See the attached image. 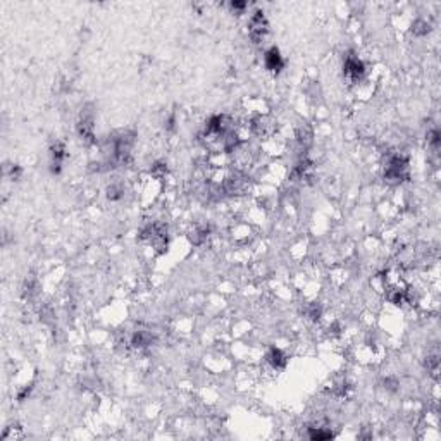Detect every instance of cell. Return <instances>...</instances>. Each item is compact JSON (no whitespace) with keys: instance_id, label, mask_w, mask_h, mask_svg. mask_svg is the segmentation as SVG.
<instances>
[{"instance_id":"cell-1","label":"cell","mask_w":441,"mask_h":441,"mask_svg":"<svg viewBox=\"0 0 441 441\" xmlns=\"http://www.w3.org/2000/svg\"><path fill=\"white\" fill-rule=\"evenodd\" d=\"M205 143L216 152H233L240 143L234 122L227 115H212L205 126Z\"/></svg>"},{"instance_id":"cell-2","label":"cell","mask_w":441,"mask_h":441,"mask_svg":"<svg viewBox=\"0 0 441 441\" xmlns=\"http://www.w3.org/2000/svg\"><path fill=\"white\" fill-rule=\"evenodd\" d=\"M135 145V135L122 131L110 140V159L114 164H126L131 159V150Z\"/></svg>"},{"instance_id":"cell-3","label":"cell","mask_w":441,"mask_h":441,"mask_svg":"<svg viewBox=\"0 0 441 441\" xmlns=\"http://www.w3.org/2000/svg\"><path fill=\"white\" fill-rule=\"evenodd\" d=\"M385 178L389 183H402L408 178V161L402 154H391L386 159Z\"/></svg>"},{"instance_id":"cell-4","label":"cell","mask_w":441,"mask_h":441,"mask_svg":"<svg viewBox=\"0 0 441 441\" xmlns=\"http://www.w3.org/2000/svg\"><path fill=\"white\" fill-rule=\"evenodd\" d=\"M267 31H269V23H267L266 16L262 10H255V14L248 21V35L255 43H259L266 38Z\"/></svg>"},{"instance_id":"cell-5","label":"cell","mask_w":441,"mask_h":441,"mask_svg":"<svg viewBox=\"0 0 441 441\" xmlns=\"http://www.w3.org/2000/svg\"><path fill=\"white\" fill-rule=\"evenodd\" d=\"M343 73H345L346 79H348L350 83H357L366 74V66H364V62L357 55L348 54L345 59V64H343Z\"/></svg>"},{"instance_id":"cell-6","label":"cell","mask_w":441,"mask_h":441,"mask_svg":"<svg viewBox=\"0 0 441 441\" xmlns=\"http://www.w3.org/2000/svg\"><path fill=\"white\" fill-rule=\"evenodd\" d=\"M93 122H95L93 112L92 110H83L81 117H79V122H78V133H79V136H81V138L85 140V142H88V143L95 142V133H93L95 126H93Z\"/></svg>"},{"instance_id":"cell-7","label":"cell","mask_w":441,"mask_h":441,"mask_svg":"<svg viewBox=\"0 0 441 441\" xmlns=\"http://www.w3.org/2000/svg\"><path fill=\"white\" fill-rule=\"evenodd\" d=\"M266 67L271 71V73H279V71L284 67L283 55H281L279 50H277L276 47H273V49H269L266 52Z\"/></svg>"},{"instance_id":"cell-8","label":"cell","mask_w":441,"mask_h":441,"mask_svg":"<svg viewBox=\"0 0 441 441\" xmlns=\"http://www.w3.org/2000/svg\"><path fill=\"white\" fill-rule=\"evenodd\" d=\"M50 155H52V171L54 172H59L60 171V165H62V161L66 159V147H64V143L57 142L55 145L52 147V152H50Z\"/></svg>"},{"instance_id":"cell-9","label":"cell","mask_w":441,"mask_h":441,"mask_svg":"<svg viewBox=\"0 0 441 441\" xmlns=\"http://www.w3.org/2000/svg\"><path fill=\"white\" fill-rule=\"evenodd\" d=\"M267 362L274 369H284L288 364V359L279 348H271L269 353H267Z\"/></svg>"},{"instance_id":"cell-10","label":"cell","mask_w":441,"mask_h":441,"mask_svg":"<svg viewBox=\"0 0 441 441\" xmlns=\"http://www.w3.org/2000/svg\"><path fill=\"white\" fill-rule=\"evenodd\" d=\"M152 334L150 332H147V331H136L135 334H133V338H131V343H133V346H136V348H143V346H148V345H152Z\"/></svg>"},{"instance_id":"cell-11","label":"cell","mask_w":441,"mask_h":441,"mask_svg":"<svg viewBox=\"0 0 441 441\" xmlns=\"http://www.w3.org/2000/svg\"><path fill=\"white\" fill-rule=\"evenodd\" d=\"M209 236V226H197L190 233V240L193 245H202Z\"/></svg>"},{"instance_id":"cell-12","label":"cell","mask_w":441,"mask_h":441,"mask_svg":"<svg viewBox=\"0 0 441 441\" xmlns=\"http://www.w3.org/2000/svg\"><path fill=\"white\" fill-rule=\"evenodd\" d=\"M440 142H441V133H440V129H433V131H429V135H428V143H429V147L433 148V150L435 152H438L440 150Z\"/></svg>"},{"instance_id":"cell-13","label":"cell","mask_w":441,"mask_h":441,"mask_svg":"<svg viewBox=\"0 0 441 441\" xmlns=\"http://www.w3.org/2000/svg\"><path fill=\"white\" fill-rule=\"evenodd\" d=\"M309 438L310 440H330V438H332V433L331 431H323V429L314 428L312 431L309 433Z\"/></svg>"},{"instance_id":"cell-14","label":"cell","mask_w":441,"mask_h":441,"mask_svg":"<svg viewBox=\"0 0 441 441\" xmlns=\"http://www.w3.org/2000/svg\"><path fill=\"white\" fill-rule=\"evenodd\" d=\"M107 197H109L110 200H119V198L122 197L121 186H117V184H112V186H109V188H107Z\"/></svg>"},{"instance_id":"cell-15","label":"cell","mask_w":441,"mask_h":441,"mask_svg":"<svg viewBox=\"0 0 441 441\" xmlns=\"http://www.w3.org/2000/svg\"><path fill=\"white\" fill-rule=\"evenodd\" d=\"M429 31V24L424 23V21H417L414 24V33L415 35H426Z\"/></svg>"},{"instance_id":"cell-16","label":"cell","mask_w":441,"mask_h":441,"mask_svg":"<svg viewBox=\"0 0 441 441\" xmlns=\"http://www.w3.org/2000/svg\"><path fill=\"white\" fill-rule=\"evenodd\" d=\"M438 367H440V360L438 357H429L428 359V369L433 372V374H438Z\"/></svg>"},{"instance_id":"cell-17","label":"cell","mask_w":441,"mask_h":441,"mask_svg":"<svg viewBox=\"0 0 441 441\" xmlns=\"http://www.w3.org/2000/svg\"><path fill=\"white\" fill-rule=\"evenodd\" d=\"M319 316H321V307L312 303V305L309 307V317L310 319H319Z\"/></svg>"},{"instance_id":"cell-18","label":"cell","mask_w":441,"mask_h":441,"mask_svg":"<svg viewBox=\"0 0 441 441\" xmlns=\"http://www.w3.org/2000/svg\"><path fill=\"white\" fill-rule=\"evenodd\" d=\"M231 7H233V9H236V10H243L245 7H247V3H245V2H233V3H231Z\"/></svg>"}]
</instances>
